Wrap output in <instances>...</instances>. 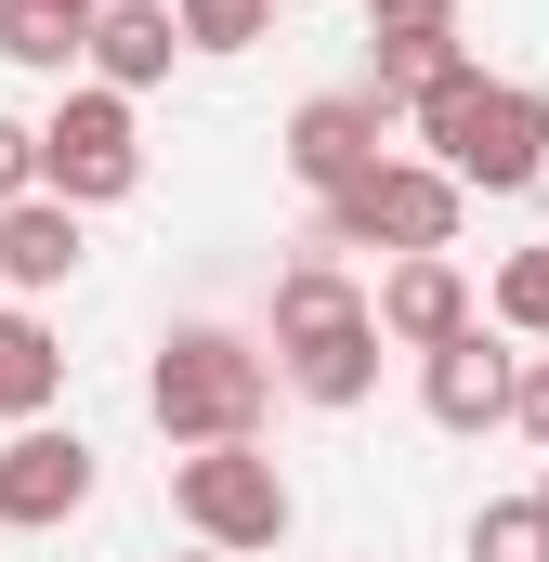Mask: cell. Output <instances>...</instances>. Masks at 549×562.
I'll return each instance as SVG.
<instances>
[{"instance_id":"cell-18","label":"cell","mask_w":549,"mask_h":562,"mask_svg":"<svg viewBox=\"0 0 549 562\" xmlns=\"http://www.w3.org/2000/svg\"><path fill=\"white\" fill-rule=\"evenodd\" d=\"M471 562H549V510L537 497H484L471 510Z\"/></svg>"},{"instance_id":"cell-11","label":"cell","mask_w":549,"mask_h":562,"mask_svg":"<svg viewBox=\"0 0 549 562\" xmlns=\"http://www.w3.org/2000/svg\"><path fill=\"white\" fill-rule=\"evenodd\" d=\"M79 262H92V236H79V210H66V196H13V210H0V288H26V301H40V288L79 276Z\"/></svg>"},{"instance_id":"cell-4","label":"cell","mask_w":549,"mask_h":562,"mask_svg":"<svg viewBox=\"0 0 549 562\" xmlns=\"http://www.w3.org/2000/svg\"><path fill=\"white\" fill-rule=\"evenodd\" d=\"M170 510H183L197 550H223V562L274 550V537L301 524V497H288V471H274L262 445H183V458H170Z\"/></svg>"},{"instance_id":"cell-22","label":"cell","mask_w":549,"mask_h":562,"mask_svg":"<svg viewBox=\"0 0 549 562\" xmlns=\"http://www.w3.org/2000/svg\"><path fill=\"white\" fill-rule=\"evenodd\" d=\"M537 510H549V471H537Z\"/></svg>"},{"instance_id":"cell-19","label":"cell","mask_w":549,"mask_h":562,"mask_svg":"<svg viewBox=\"0 0 549 562\" xmlns=\"http://www.w3.org/2000/svg\"><path fill=\"white\" fill-rule=\"evenodd\" d=\"M367 40H458V0H367Z\"/></svg>"},{"instance_id":"cell-23","label":"cell","mask_w":549,"mask_h":562,"mask_svg":"<svg viewBox=\"0 0 549 562\" xmlns=\"http://www.w3.org/2000/svg\"><path fill=\"white\" fill-rule=\"evenodd\" d=\"M183 562H223V550H183Z\"/></svg>"},{"instance_id":"cell-10","label":"cell","mask_w":549,"mask_h":562,"mask_svg":"<svg viewBox=\"0 0 549 562\" xmlns=\"http://www.w3.org/2000/svg\"><path fill=\"white\" fill-rule=\"evenodd\" d=\"M170 53H183L170 0H92V40H79V79H105V92H157V79H170Z\"/></svg>"},{"instance_id":"cell-9","label":"cell","mask_w":549,"mask_h":562,"mask_svg":"<svg viewBox=\"0 0 549 562\" xmlns=\"http://www.w3.org/2000/svg\"><path fill=\"white\" fill-rule=\"evenodd\" d=\"M511 340H484V327H458L445 353H418V419L432 431H511Z\"/></svg>"},{"instance_id":"cell-17","label":"cell","mask_w":549,"mask_h":562,"mask_svg":"<svg viewBox=\"0 0 549 562\" xmlns=\"http://www.w3.org/2000/svg\"><path fill=\"white\" fill-rule=\"evenodd\" d=\"M484 314H497L511 340H537V353H549V236H537V249H511V262H497V288H484Z\"/></svg>"},{"instance_id":"cell-21","label":"cell","mask_w":549,"mask_h":562,"mask_svg":"<svg viewBox=\"0 0 549 562\" xmlns=\"http://www.w3.org/2000/svg\"><path fill=\"white\" fill-rule=\"evenodd\" d=\"M13 196H40V132L0 105V210H13Z\"/></svg>"},{"instance_id":"cell-15","label":"cell","mask_w":549,"mask_h":562,"mask_svg":"<svg viewBox=\"0 0 549 562\" xmlns=\"http://www.w3.org/2000/svg\"><path fill=\"white\" fill-rule=\"evenodd\" d=\"M53 393H66V340L0 301V419H53Z\"/></svg>"},{"instance_id":"cell-7","label":"cell","mask_w":549,"mask_h":562,"mask_svg":"<svg viewBox=\"0 0 549 562\" xmlns=\"http://www.w3.org/2000/svg\"><path fill=\"white\" fill-rule=\"evenodd\" d=\"M393 157V105L367 92V79H340V92H314L301 119H288V170H301V196H340L354 170H380Z\"/></svg>"},{"instance_id":"cell-2","label":"cell","mask_w":549,"mask_h":562,"mask_svg":"<svg viewBox=\"0 0 549 562\" xmlns=\"http://www.w3.org/2000/svg\"><path fill=\"white\" fill-rule=\"evenodd\" d=\"M262 406H274V353L249 327H170L144 367V419L170 445H262Z\"/></svg>"},{"instance_id":"cell-1","label":"cell","mask_w":549,"mask_h":562,"mask_svg":"<svg viewBox=\"0 0 549 562\" xmlns=\"http://www.w3.org/2000/svg\"><path fill=\"white\" fill-rule=\"evenodd\" d=\"M406 144L458 183V196H524L549 170V92L537 79H484V66H458V79H432L406 105Z\"/></svg>"},{"instance_id":"cell-20","label":"cell","mask_w":549,"mask_h":562,"mask_svg":"<svg viewBox=\"0 0 549 562\" xmlns=\"http://www.w3.org/2000/svg\"><path fill=\"white\" fill-rule=\"evenodd\" d=\"M511 431L549 458V353H524V367H511Z\"/></svg>"},{"instance_id":"cell-13","label":"cell","mask_w":549,"mask_h":562,"mask_svg":"<svg viewBox=\"0 0 549 562\" xmlns=\"http://www.w3.org/2000/svg\"><path fill=\"white\" fill-rule=\"evenodd\" d=\"M274 380H288L301 406H327V419H340V406H367V393H380V327L354 314V327H327V340L274 353Z\"/></svg>"},{"instance_id":"cell-6","label":"cell","mask_w":549,"mask_h":562,"mask_svg":"<svg viewBox=\"0 0 549 562\" xmlns=\"http://www.w3.org/2000/svg\"><path fill=\"white\" fill-rule=\"evenodd\" d=\"M92 484H105V458H92L79 431L13 419V445H0V524H13V537H53V524H79V510H92Z\"/></svg>"},{"instance_id":"cell-5","label":"cell","mask_w":549,"mask_h":562,"mask_svg":"<svg viewBox=\"0 0 549 562\" xmlns=\"http://www.w3.org/2000/svg\"><path fill=\"white\" fill-rule=\"evenodd\" d=\"M26 132H40V196H66V210H119L144 183L132 92H105V79H53V119H26Z\"/></svg>"},{"instance_id":"cell-3","label":"cell","mask_w":549,"mask_h":562,"mask_svg":"<svg viewBox=\"0 0 549 562\" xmlns=\"http://www.w3.org/2000/svg\"><path fill=\"white\" fill-rule=\"evenodd\" d=\"M458 210H471V196H458L432 157H380V170H354L340 196H314V236H301V249H314V262H340V249H393V262H406V249H458Z\"/></svg>"},{"instance_id":"cell-8","label":"cell","mask_w":549,"mask_h":562,"mask_svg":"<svg viewBox=\"0 0 549 562\" xmlns=\"http://www.w3.org/2000/svg\"><path fill=\"white\" fill-rule=\"evenodd\" d=\"M367 327H380L393 353H445L458 327H484V301H471V276H458V249H406L393 276L367 288Z\"/></svg>"},{"instance_id":"cell-12","label":"cell","mask_w":549,"mask_h":562,"mask_svg":"<svg viewBox=\"0 0 549 562\" xmlns=\"http://www.w3.org/2000/svg\"><path fill=\"white\" fill-rule=\"evenodd\" d=\"M354 314H367V288L301 249V262L274 276V301H262V353H301V340H327V327H354Z\"/></svg>"},{"instance_id":"cell-16","label":"cell","mask_w":549,"mask_h":562,"mask_svg":"<svg viewBox=\"0 0 549 562\" xmlns=\"http://www.w3.org/2000/svg\"><path fill=\"white\" fill-rule=\"evenodd\" d=\"M274 13L288 0H170V26H183V53H262Z\"/></svg>"},{"instance_id":"cell-14","label":"cell","mask_w":549,"mask_h":562,"mask_svg":"<svg viewBox=\"0 0 549 562\" xmlns=\"http://www.w3.org/2000/svg\"><path fill=\"white\" fill-rule=\"evenodd\" d=\"M79 40H92V0H0V66L79 79Z\"/></svg>"}]
</instances>
